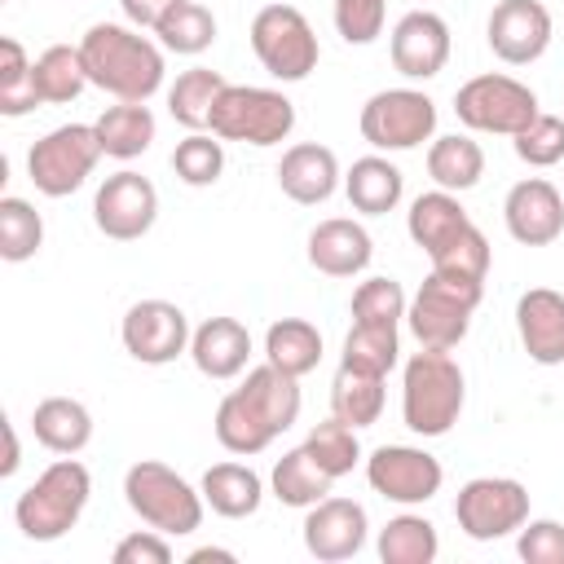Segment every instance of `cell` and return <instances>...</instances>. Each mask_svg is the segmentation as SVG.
<instances>
[{
	"label": "cell",
	"instance_id": "6da1fadb",
	"mask_svg": "<svg viewBox=\"0 0 564 564\" xmlns=\"http://www.w3.org/2000/svg\"><path fill=\"white\" fill-rule=\"evenodd\" d=\"M88 84L115 101H150L163 88V44L141 35L132 22H93L79 40Z\"/></svg>",
	"mask_w": 564,
	"mask_h": 564
},
{
	"label": "cell",
	"instance_id": "7a4b0ae2",
	"mask_svg": "<svg viewBox=\"0 0 564 564\" xmlns=\"http://www.w3.org/2000/svg\"><path fill=\"white\" fill-rule=\"evenodd\" d=\"M467 401L463 366L445 348H419L401 370V423L414 436H445Z\"/></svg>",
	"mask_w": 564,
	"mask_h": 564
},
{
	"label": "cell",
	"instance_id": "3957f363",
	"mask_svg": "<svg viewBox=\"0 0 564 564\" xmlns=\"http://www.w3.org/2000/svg\"><path fill=\"white\" fill-rule=\"evenodd\" d=\"M93 494V476L75 454H62L57 463H48L13 502V524L22 529V538L31 542H57L66 538Z\"/></svg>",
	"mask_w": 564,
	"mask_h": 564
},
{
	"label": "cell",
	"instance_id": "277c9868",
	"mask_svg": "<svg viewBox=\"0 0 564 564\" xmlns=\"http://www.w3.org/2000/svg\"><path fill=\"white\" fill-rule=\"evenodd\" d=\"M480 300H485V282L432 269L419 282V291L410 295V308H405L410 335L419 339V348H445L449 352L467 339V326H471V313L480 308Z\"/></svg>",
	"mask_w": 564,
	"mask_h": 564
},
{
	"label": "cell",
	"instance_id": "5b68a950",
	"mask_svg": "<svg viewBox=\"0 0 564 564\" xmlns=\"http://www.w3.org/2000/svg\"><path fill=\"white\" fill-rule=\"evenodd\" d=\"M123 498L132 507V516H141L150 529L167 533V538H185L203 524V489H194L181 471H172L159 458H141L128 467L123 476Z\"/></svg>",
	"mask_w": 564,
	"mask_h": 564
},
{
	"label": "cell",
	"instance_id": "8992f818",
	"mask_svg": "<svg viewBox=\"0 0 564 564\" xmlns=\"http://www.w3.org/2000/svg\"><path fill=\"white\" fill-rule=\"evenodd\" d=\"M295 128V106L278 88H256V84H225L216 110H212V132L220 141H242V145H282Z\"/></svg>",
	"mask_w": 564,
	"mask_h": 564
},
{
	"label": "cell",
	"instance_id": "52a82bcc",
	"mask_svg": "<svg viewBox=\"0 0 564 564\" xmlns=\"http://www.w3.org/2000/svg\"><path fill=\"white\" fill-rule=\"evenodd\" d=\"M251 53L282 84L308 79L317 70V57H322L317 35L295 4H264L251 18Z\"/></svg>",
	"mask_w": 564,
	"mask_h": 564
},
{
	"label": "cell",
	"instance_id": "ba28073f",
	"mask_svg": "<svg viewBox=\"0 0 564 564\" xmlns=\"http://www.w3.org/2000/svg\"><path fill=\"white\" fill-rule=\"evenodd\" d=\"M101 159V141L93 123H62L44 132L31 154H26V176L44 198H66L75 194Z\"/></svg>",
	"mask_w": 564,
	"mask_h": 564
},
{
	"label": "cell",
	"instance_id": "9c48e42d",
	"mask_svg": "<svg viewBox=\"0 0 564 564\" xmlns=\"http://www.w3.org/2000/svg\"><path fill=\"white\" fill-rule=\"evenodd\" d=\"M454 115L471 132H494V137H516L529 128L538 110V93L511 75H471L454 93Z\"/></svg>",
	"mask_w": 564,
	"mask_h": 564
},
{
	"label": "cell",
	"instance_id": "30bf717a",
	"mask_svg": "<svg viewBox=\"0 0 564 564\" xmlns=\"http://www.w3.org/2000/svg\"><path fill=\"white\" fill-rule=\"evenodd\" d=\"M357 128L375 150H414L436 132V101L419 88H379L366 97Z\"/></svg>",
	"mask_w": 564,
	"mask_h": 564
},
{
	"label": "cell",
	"instance_id": "8fae6325",
	"mask_svg": "<svg viewBox=\"0 0 564 564\" xmlns=\"http://www.w3.org/2000/svg\"><path fill=\"white\" fill-rule=\"evenodd\" d=\"M454 520L471 542H494L520 533L529 520V489L511 476H476L454 498Z\"/></svg>",
	"mask_w": 564,
	"mask_h": 564
},
{
	"label": "cell",
	"instance_id": "7c38bea8",
	"mask_svg": "<svg viewBox=\"0 0 564 564\" xmlns=\"http://www.w3.org/2000/svg\"><path fill=\"white\" fill-rule=\"evenodd\" d=\"M93 220L106 238L115 242H137L154 229L159 220V189L150 185V176L123 167L115 176H106L93 194Z\"/></svg>",
	"mask_w": 564,
	"mask_h": 564
},
{
	"label": "cell",
	"instance_id": "4fadbf2b",
	"mask_svg": "<svg viewBox=\"0 0 564 564\" xmlns=\"http://www.w3.org/2000/svg\"><path fill=\"white\" fill-rule=\"evenodd\" d=\"M189 317L172 300H137L119 322V339L141 366L176 361L181 352H189Z\"/></svg>",
	"mask_w": 564,
	"mask_h": 564
},
{
	"label": "cell",
	"instance_id": "5bb4252c",
	"mask_svg": "<svg viewBox=\"0 0 564 564\" xmlns=\"http://www.w3.org/2000/svg\"><path fill=\"white\" fill-rule=\"evenodd\" d=\"M366 480L379 498L401 502V507H419V502L441 494L445 467H441V458H432L419 445H379L366 458Z\"/></svg>",
	"mask_w": 564,
	"mask_h": 564
},
{
	"label": "cell",
	"instance_id": "9a60e30c",
	"mask_svg": "<svg viewBox=\"0 0 564 564\" xmlns=\"http://www.w3.org/2000/svg\"><path fill=\"white\" fill-rule=\"evenodd\" d=\"M551 31H555V22L542 0H498L485 22V40H489L494 57H502L507 66L538 62L551 44Z\"/></svg>",
	"mask_w": 564,
	"mask_h": 564
},
{
	"label": "cell",
	"instance_id": "2e32d148",
	"mask_svg": "<svg viewBox=\"0 0 564 564\" xmlns=\"http://www.w3.org/2000/svg\"><path fill=\"white\" fill-rule=\"evenodd\" d=\"M366 533H370V520H366V507L352 502V498H322L304 511V551L322 564H339V560H352L361 546H366Z\"/></svg>",
	"mask_w": 564,
	"mask_h": 564
},
{
	"label": "cell",
	"instance_id": "e0dca14e",
	"mask_svg": "<svg viewBox=\"0 0 564 564\" xmlns=\"http://www.w3.org/2000/svg\"><path fill=\"white\" fill-rule=\"evenodd\" d=\"M502 220L520 247H551L564 234V194L546 176H524L507 189Z\"/></svg>",
	"mask_w": 564,
	"mask_h": 564
},
{
	"label": "cell",
	"instance_id": "ac0fdd59",
	"mask_svg": "<svg viewBox=\"0 0 564 564\" xmlns=\"http://www.w3.org/2000/svg\"><path fill=\"white\" fill-rule=\"evenodd\" d=\"M388 57L405 79H432L449 62V26L432 9H410L388 35Z\"/></svg>",
	"mask_w": 564,
	"mask_h": 564
},
{
	"label": "cell",
	"instance_id": "d6986e66",
	"mask_svg": "<svg viewBox=\"0 0 564 564\" xmlns=\"http://www.w3.org/2000/svg\"><path fill=\"white\" fill-rule=\"evenodd\" d=\"M516 335L538 366H564V295L551 286H529L516 300Z\"/></svg>",
	"mask_w": 564,
	"mask_h": 564
},
{
	"label": "cell",
	"instance_id": "ffe728a7",
	"mask_svg": "<svg viewBox=\"0 0 564 564\" xmlns=\"http://www.w3.org/2000/svg\"><path fill=\"white\" fill-rule=\"evenodd\" d=\"M375 256V242L361 220L330 216L308 229V264L326 278H357Z\"/></svg>",
	"mask_w": 564,
	"mask_h": 564
},
{
	"label": "cell",
	"instance_id": "44dd1931",
	"mask_svg": "<svg viewBox=\"0 0 564 564\" xmlns=\"http://www.w3.org/2000/svg\"><path fill=\"white\" fill-rule=\"evenodd\" d=\"M278 189L300 203V207H317L339 189V159L330 145L317 141H300L282 154L278 163Z\"/></svg>",
	"mask_w": 564,
	"mask_h": 564
},
{
	"label": "cell",
	"instance_id": "7402d4cb",
	"mask_svg": "<svg viewBox=\"0 0 564 564\" xmlns=\"http://www.w3.org/2000/svg\"><path fill=\"white\" fill-rule=\"evenodd\" d=\"M189 361L207 379H238L251 361V330L238 317H207L189 335Z\"/></svg>",
	"mask_w": 564,
	"mask_h": 564
},
{
	"label": "cell",
	"instance_id": "603a6c76",
	"mask_svg": "<svg viewBox=\"0 0 564 564\" xmlns=\"http://www.w3.org/2000/svg\"><path fill=\"white\" fill-rule=\"evenodd\" d=\"M31 432L48 454H79L93 441V414L75 397H44L31 410Z\"/></svg>",
	"mask_w": 564,
	"mask_h": 564
},
{
	"label": "cell",
	"instance_id": "cb8c5ba5",
	"mask_svg": "<svg viewBox=\"0 0 564 564\" xmlns=\"http://www.w3.org/2000/svg\"><path fill=\"white\" fill-rule=\"evenodd\" d=\"M198 489H203V502L225 520H247L264 502V480L247 463H212Z\"/></svg>",
	"mask_w": 564,
	"mask_h": 564
},
{
	"label": "cell",
	"instance_id": "d4e9b609",
	"mask_svg": "<svg viewBox=\"0 0 564 564\" xmlns=\"http://www.w3.org/2000/svg\"><path fill=\"white\" fill-rule=\"evenodd\" d=\"M344 194H348L352 212H361V216H383V212H392V207L401 203L405 176H401V167L388 163L383 154H366V159H357V163L344 172Z\"/></svg>",
	"mask_w": 564,
	"mask_h": 564
},
{
	"label": "cell",
	"instance_id": "484cf974",
	"mask_svg": "<svg viewBox=\"0 0 564 564\" xmlns=\"http://www.w3.org/2000/svg\"><path fill=\"white\" fill-rule=\"evenodd\" d=\"M471 225V216H467V207L458 203V194H449V189H427V194H419L414 203H410V212H405V229H410V238H414V247L419 251H427V256H436L458 229H467Z\"/></svg>",
	"mask_w": 564,
	"mask_h": 564
},
{
	"label": "cell",
	"instance_id": "4316f807",
	"mask_svg": "<svg viewBox=\"0 0 564 564\" xmlns=\"http://www.w3.org/2000/svg\"><path fill=\"white\" fill-rule=\"evenodd\" d=\"M97 141H101V154H110V159H137V154H145L150 150V141H154V132H159V123H154V110L145 106V101H119V106H106L101 115H97Z\"/></svg>",
	"mask_w": 564,
	"mask_h": 564
},
{
	"label": "cell",
	"instance_id": "83f0119b",
	"mask_svg": "<svg viewBox=\"0 0 564 564\" xmlns=\"http://www.w3.org/2000/svg\"><path fill=\"white\" fill-rule=\"evenodd\" d=\"M273 423L251 405V397L242 392V388H234V392H225L220 397V405H216V441L229 449V454H260V449H269L273 445Z\"/></svg>",
	"mask_w": 564,
	"mask_h": 564
},
{
	"label": "cell",
	"instance_id": "f1b7e54d",
	"mask_svg": "<svg viewBox=\"0 0 564 564\" xmlns=\"http://www.w3.org/2000/svg\"><path fill=\"white\" fill-rule=\"evenodd\" d=\"M225 84H229V79H225L220 70H212V66H189V70H181L176 84L167 88V115H172L181 128H189V132L212 128V110H216Z\"/></svg>",
	"mask_w": 564,
	"mask_h": 564
},
{
	"label": "cell",
	"instance_id": "f546056e",
	"mask_svg": "<svg viewBox=\"0 0 564 564\" xmlns=\"http://www.w3.org/2000/svg\"><path fill=\"white\" fill-rule=\"evenodd\" d=\"M238 388H242V392L251 397V405L273 423L278 436H282L286 427H295L300 405H304V397H300V379H295V375H286V370H278L273 361H264V366L247 370V379H242Z\"/></svg>",
	"mask_w": 564,
	"mask_h": 564
},
{
	"label": "cell",
	"instance_id": "4dcf8cb0",
	"mask_svg": "<svg viewBox=\"0 0 564 564\" xmlns=\"http://www.w3.org/2000/svg\"><path fill=\"white\" fill-rule=\"evenodd\" d=\"M330 485H335V476H326L322 467H317V458L304 449V445H295V449H286L278 463H273V471H269V489H273V498L282 502V507H313V502H322L326 494H330Z\"/></svg>",
	"mask_w": 564,
	"mask_h": 564
},
{
	"label": "cell",
	"instance_id": "1f68e13d",
	"mask_svg": "<svg viewBox=\"0 0 564 564\" xmlns=\"http://www.w3.org/2000/svg\"><path fill=\"white\" fill-rule=\"evenodd\" d=\"M427 176L436 181V189H449V194H463V189L480 185V176H485V150H480V141L458 137V132L436 137L427 145Z\"/></svg>",
	"mask_w": 564,
	"mask_h": 564
},
{
	"label": "cell",
	"instance_id": "d6a6232c",
	"mask_svg": "<svg viewBox=\"0 0 564 564\" xmlns=\"http://www.w3.org/2000/svg\"><path fill=\"white\" fill-rule=\"evenodd\" d=\"M264 361H273L278 370L304 379L308 370H317L322 361V330L304 317H282L264 330Z\"/></svg>",
	"mask_w": 564,
	"mask_h": 564
},
{
	"label": "cell",
	"instance_id": "836d02e7",
	"mask_svg": "<svg viewBox=\"0 0 564 564\" xmlns=\"http://www.w3.org/2000/svg\"><path fill=\"white\" fill-rule=\"evenodd\" d=\"M379 560L383 564H432L441 555V538H436V524L427 516H414V511H401L392 516L383 529H379Z\"/></svg>",
	"mask_w": 564,
	"mask_h": 564
},
{
	"label": "cell",
	"instance_id": "e575fe53",
	"mask_svg": "<svg viewBox=\"0 0 564 564\" xmlns=\"http://www.w3.org/2000/svg\"><path fill=\"white\" fill-rule=\"evenodd\" d=\"M330 414L352 423V427H370L383 414V375H366V370H335L330 383Z\"/></svg>",
	"mask_w": 564,
	"mask_h": 564
},
{
	"label": "cell",
	"instance_id": "d590c367",
	"mask_svg": "<svg viewBox=\"0 0 564 564\" xmlns=\"http://www.w3.org/2000/svg\"><path fill=\"white\" fill-rule=\"evenodd\" d=\"M35 84H40V97L44 106H66L75 101L84 88H88V66H84V53L79 44H48L40 57H35Z\"/></svg>",
	"mask_w": 564,
	"mask_h": 564
},
{
	"label": "cell",
	"instance_id": "8d00e7d4",
	"mask_svg": "<svg viewBox=\"0 0 564 564\" xmlns=\"http://www.w3.org/2000/svg\"><path fill=\"white\" fill-rule=\"evenodd\" d=\"M35 106H44L40 84H35V62L26 57V48L13 35H4L0 40V115L22 119Z\"/></svg>",
	"mask_w": 564,
	"mask_h": 564
},
{
	"label": "cell",
	"instance_id": "74e56055",
	"mask_svg": "<svg viewBox=\"0 0 564 564\" xmlns=\"http://www.w3.org/2000/svg\"><path fill=\"white\" fill-rule=\"evenodd\" d=\"M154 35H159V44H163L167 53L198 57V53H207L212 40H216V13H212L207 4H198V0H181L176 9H167V18L154 26Z\"/></svg>",
	"mask_w": 564,
	"mask_h": 564
},
{
	"label": "cell",
	"instance_id": "f35d334b",
	"mask_svg": "<svg viewBox=\"0 0 564 564\" xmlns=\"http://www.w3.org/2000/svg\"><path fill=\"white\" fill-rule=\"evenodd\" d=\"M401 361V335L397 326H366V322H352V330L344 335V352H339V366L348 370H366V375H383Z\"/></svg>",
	"mask_w": 564,
	"mask_h": 564
},
{
	"label": "cell",
	"instance_id": "ab89813d",
	"mask_svg": "<svg viewBox=\"0 0 564 564\" xmlns=\"http://www.w3.org/2000/svg\"><path fill=\"white\" fill-rule=\"evenodd\" d=\"M40 247H44V220H40V212L26 198L4 194L0 198V260L22 264Z\"/></svg>",
	"mask_w": 564,
	"mask_h": 564
},
{
	"label": "cell",
	"instance_id": "60d3db41",
	"mask_svg": "<svg viewBox=\"0 0 564 564\" xmlns=\"http://www.w3.org/2000/svg\"><path fill=\"white\" fill-rule=\"evenodd\" d=\"M304 449L317 458V467L326 471V476H348L357 463H361V441H357V427L352 423H344V419H322V423H313V432L304 436Z\"/></svg>",
	"mask_w": 564,
	"mask_h": 564
},
{
	"label": "cell",
	"instance_id": "b9f144b4",
	"mask_svg": "<svg viewBox=\"0 0 564 564\" xmlns=\"http://www.w3.org/2000/svg\"><path fill=\"white\" fill-rule=\"evenodd\" d=\"M172 172L185 181V185H194V189H203V185H216L220 181V172H225V141L212 132H189L185 141H176V150H172Z\"/></svg>",
	"mask_w": 564,
	"mask_h": 564
},
{
	"label": "cell",
	"instance_id": "7bdbcfd3",
	"mask_svg": "<svg viewBox=\"0 0 564 564\" xmlns=\"http://www.w3.org/2000/svg\"><path fill=\"white\" fill-rule=\"evenodd\" d=\"M352 322H366V326H397L410 308L405 291L397 278H366L357 291H352Z\"/></svg>",
	"mask_w": 564,
	"mask_h": 564
},
{
	"label": "cell",
	"instance_id": "ee69618b",
	"mask_svg": "<svg viewBox=\"0 0 564 564\" xmlns=\"http://www.w3.org/2000/svg\"><path fill=\"white\" fill-rule=\"evenodd\" d=\"M427 260H432V269H441V273L485 282V273H489V238H485L476 225H467V229H458V234H454L436 256H427Z\"/></svg>",
	"mask_w": 564,
	"mask_h": 564
},
{
	"label": "cell",
	"instance_id": "f6af8a7d",
	"mask_svg": "<svg viewBox=\"0 0 564 564\" xmlns=\"http://www.w3.org/2000/svg\"><path fill=\"white\" fill-rule=\"evenodd\" d=\"M520 163L529 167H555L564 159V119L560 115H538L529 128H520L511 137Z\"/></svg>",
	"mask_w": 564,
	"mask_h": 564
},
{
	"label": "cell",
	"instance_id": "bcb514c9",
	"mask_svg": "<svg viewBox=\"0 0 564 564\" xmlns=\"http://www.w3.org/2000/svg\"><path fill=\"white\" fill-rule=\"evenodd\" d=\"M388 0H335V31L344 44H375L383 35Z\"/></svg>",
	"mask_w": 564,
	"mask_h": 564
},
{
	"label": "cell",
	"instance_id": "7dc6e473",
	"mask_svg": "<svg viewBox=\"0 0 564 564\" xmlns=\"http://www.w3.org/2000/svg\"><path fill=\"white\" fill-rule=\"evenodd\" d=\"M516 551L524 564H564V524L560 520H524Z\"/></svg>",
	"mask_w": 564,
	"mask_h": 564
},
{
	"label": "cell",
	"instance_id": "c3c4849f",
	"mask_svg": "<svg viewBox=\"0 0 564 564\" xmlns=\"http://www.w3.org/2000/svg\"><path fill=\"white\" fill-rule=\"evenodd\" d=\"M115 564H172L167 533H159V529H137V533L119 538Z\"/></svg>",
	"mask_w": 564,
	"mask_h": 564
},
{
	"label": "cell",
	"instance_id": "681fc988",
	"mask_svg": "<svg viewBox=\"0 0 564 564\" xmlns=\"http://www.w3.org/2000/svg\"><path fill=\"white\" fill-rule=\"evenodd\" d=\"M181 0H119V9H123V18L137 26V31H154L163 18H167V9H176Z\"/></svg>",
	"mask_w": 564,
	"mask_h": 564
},
{
	"label": "cell",
	"instance_id": "f907efd6",
	"mask_svg": "<svg viewBox=\"0 0 564 564\" xmlns=\"http://www.w3.org/2000/svg\"><path fill=\"white\" fill-rule=\"evenodd\" d=\"M18 463H22L18 432H13V423H4V463H0V476H13V471H18Z\"/></svg>",
	"mask_w": 564,
	"mask_h": 564
},
{
	"label": "cell",
	"instance_id": "816d5d0a",
	"mask_svg": "<svg viewBox=\"0 0 564 564\" xmlns=\"http://www.w3.org/2000/svg\"><path fill=\"white\" fill-rule=\"evenodd\" d=\"M207 560H220V564H234L238 555H234V551H220V546H198V551H189V564H207Z\"/></svg>",
	"mask_w": 564,
	"mask_h": 564
}]
</instances>
